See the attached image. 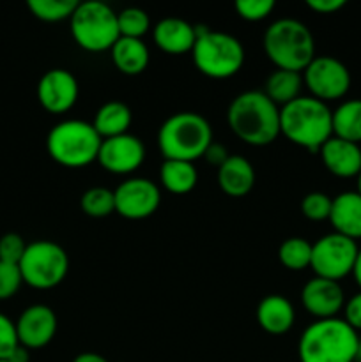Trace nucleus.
Listing matches in <instances>:
<instances>
[{"instance_id": "42", "label": "nucleus", "mask_w": 361, "mask_h": 362, "mask_svg": "<svg viewBox=\"0 0 361 362\" xmlns=\"http://www.w3.org/2000/svg\"><path fill=\"white\" fill-rule=\"evenodd\" d=\"M354 362H361V338L357 341V349H356V356H354Z\"/></svg>"}, {"instance_id": "36", "label": "nucleus", "mask_w": 361, "mask_h": 362, "mask_svg": "<svg viewBox=\"0 0 361 362\" xmlns=\"http://www.w3.org/2000/svg\"><path fill=\"white\" fill-rule=\"evenodd\" d=\"M343 320L356 332L361 331V292L354 293L343 306Z\"/></svg>"}, {"instance_id": "16", "label": "nucleus", "mask_w": 361, "mask_h": 362, "mask_svg": "<svg viewBox=\"0 0 361 362\" xmlns=\"http://www.w3.org/2000/svg\"><path fill=\"white\" fill-rule=\"evenodd\" d=\"M301 304L317 320H328L343 310L345 293L340 283L315 276L301 290Z\"/></svg>"}, {"instance_id": "35", "label": "nucleus", "mask_w": 361, "mask_h": 362, "mask_svg": "<svg viewBox=\"0 0 361 362\" xmlns=\"http://www.w3.org/2000/svg\"><path fill=\"white\" fill-rule=\"evenodd\" d=\"M18 345L20 343H18L16 324L9 317L0 313V361L9 359Z\"/></svg>"}, {"instance_id": "39", "label": "nucleus", "mask_w": 361, "mask_h": 362, "mask_svg": "<svg viewBox=\"0 0 361 362\" xmlns=\"http://www.w3.org/2000/svg\"><path fill=\"white\" fill-rule=\"evenodd\" d=\"M28 352H30V350H27V349H25V346L18 345L16 349H14V352L11 354L9 359H7V361H9V362H28V359H30Z\"/></svg>"}, {"instance_id": "43", "label": "nucleus", "mask_w": 361, "mask_h": 362, "mask_svg": "<svg viewBox=\"0 0 361 362\" xmlns=\"http://www.w3.org/2000/svg\"><path fill=\"white\" fill-rule=\"evenodd\" d=\"M356 180H357V187H356V191H357V193L361 194V172H360V175L356 177Z\"/></svg>"}, {"instance_id": "13", "label": "nucleus", "mask_w": 361, "mask_h": 362, "mask_svg": "<svg viewBox=\"0 0 361 362\" xmlns=\"http://www.w3.org/2000/svg\"><path fill=\"white\" fill-rule=\"evenodd\" d=\"M145 159V145L134 134L106 138L101 141L98 163L113 175H130L142 166Z\"/></svg>"}, {"instance_id": "21", "label": "nucleus", "mask_w": 361, "mask_h": 362, "mask_svg": "<svg viewBox=\"0 0 361 362\" xmlns=\"http://www.w3.org/2000/svg\"><path fill=\"white\" fill-rule=\"evenodd\" d=\"M257 322L262 331L273 336H282L292 329L296 311L292 303L283 296H268L257 308Z\"/></svg>"}, {"instance_id": "27", "label": "nucleus", "mask_w": 361, "mask_h": 362, "mask_svg": "<svg viewBox=\"0 0 361 362\" xmlns=\"http://www.w3.org/2000/svg\"><path fill=\"white\" fill-rule=\"evenodd\" d=\"M278 260L289 271H303L310 267L311 244L303 237H290L280 246Z\"/></svg>"}, {"instance_id": "4", "label": "nucleus", "mask_w": 361, "mask_h": 362, "mask_svg": "<svg viewBox=\"0 0 361 362\" xmlns=\"http://www.w3.org/2000/svg\"><path fill=\"white\" fill-rule=\"evenodd\" d=\"M212 144V127L204 115L179 112L170 115L158 131V147L165 159L195 163Z\"/></svg>"}, {"instance_id": "24", "label": "nucleus", "mask_w": 361, "mask_h": 362, "mask_svg": "<svg viewBox=\"0 0 361 362\" xmlns=\"http://www.w3.org/2000/svg\"><path fill=\"white\" fill-rule=\"evenodd\" d=\"M159 182L168 193L188 194L198 182V172L193 163L165 159L159 168Z\"/></svg>"}, {"instance_id": "44", "label": "nucleus", "mask_w": 361, "mask_h": 362, "mask_svg": "<svg viewBox=\"0 0 361 362\" xmlns=\"http://www.w3.org/2000/svg\"><path fill=\"white\" fill-rule=\"evenodd\" d=\"M0 362H9V361H7V359H2Z\"/></svg>"}, {"instance_id": "31", "label": "nucleus", "mask_w": 361, "mask_h": 362, "mask_svg": "<svg viewBox=\"0 0 361 362\" xmlns=\"http://www.w3.org/2000/svg\"><path fill=\"white\" fill-rule=\"evenodd\" d=\"M331 205L333 198H329L326 193H321V191H314L301 200V212L310 221H326L331 214Z\"/></svg>"}, {"instance_id": "17", "label": "nucleus", "mask_w": 361, "mask_h": 362, "mask_svg": "<svg viewBox=\"0 0 361 362\" xmlns=\"http://www.w3.org/2000/svg\"><path fill=\"white\" fill-rule=\"evenodd\" d=\"M322 165L338 179H353L361 172V147L353 141L331 136L319 151Z\"/></svg>"}, {"instance_id": "25", "label": "nucleus", "mask_w": 361, "mask_h": 362, "mask_svg": "<svg viewBox=\"0 0 361 362\" xmlns=\"http://www.w3.org/2000/svg\"><path fill=\"white\" fill-rule=\"evenodd\" d=\"M303 74L294 73V71L276 69L268 76L264 85V94L275 103L278 108L292 103L299 98L301 87H303Z\"/></svg>"}, {"instance_id": "11", "label": "nucleus", "mask_w": 361, "mask_h": 362, "mask_svg": "<svg viewBox=\"0 0 361 362\" xmlns=\"http://www.w3.org/2000/svg\"><path fill=\"white\" fill-rule=\"evenodd\" d=\"M301 74L311 98L322 103L345 98L350 88L349 69L342 60L335 57H315Z\"/></svg>"}, {"instance_id": "32", "label": "nucleus", "mask_w": 361, "mask_h": 362, "mask_svg": "<svg viewBox=\"0 0 361 362\" xmlns=\"http://www.w3.org/2000/svg\"><path fill=\"white\" fill-rule=\"evenodd\" d=\"M237 16L246 21H262L273 13L275 2L273 0H237L234 4Z\"/></svg>"}, {"instance_id": "19", "label": "nucleus", "mask_w": 361, "mask_h": 362, "mask_svg": "<svg viewBox=\"0 0 361 362\" xmlns=\"http://www.w3.org/2000/svg\"><path fill=\"white\" fill-rule=\"evenodd\" d=\"M329 223L335 233L347 239H361V194L357 191H345L333 198Z\"/></svg>"}, {"instance_id": "18", "label": "nucleus", "mask_w": 361, "mask_h": 362, "mask_svg": "<svg viewBox=\"0 0 361 362\" xmlns=\"http://www.w3.org/2000/svg\"><path fill=\"white\" fill-rule=\"evenodd\" d=\"M154 42L161 52L170 55H183L191 53L197 34H195V25L188 23L180 18H163L161 21L154 25Z\"/></svg>"}, {"instance_id": "15", "label": "nucleus", "mask_w": 361, "mask_h": 362, "mask_svg": "<svg viewBox=\"0 0 361 362\" xmlns=\"http://www.w3.org/2000/svg\"><path fill=\"white\" fill-rule=\"evenodd\" d=\"M18 343L27 350L45 349L52 343L57 332L55 311L45 304H34L21 311L16 322Z\"/></svg>"}, {"instance_id": "1", "label": "nucleus", "mask_w": 361, "mask_h": 362, "mask_svg": "<svg viewBox=\"0 0 361 362\" xmlns=\"http://www.w3.org/2000/svg\"><path fill=\"white\" fill-rule=\"evenodd\" d=\"M230 131L251 147H265L280 136V108L262 90H246L229 105Z\"/></svg>"}, {"instance_id": "41", "label": "nucleus", "mask_w": 361, "mask_h": 362, "mask_svg": "<svg viewBox=\"0 0 361 362\" xmlns=\"http://www.w3.org/2000/svg\"><path fill=\"white\" fill-rule=\"evenodd\" d=\"M353 276H354V281H356L357 286H360V288H361V247H360V251H357L356 262H354Z\"/></svg>"}, {"instance_id": "6", "label": "nucleus", "mask_w": 361, "mask_h": 362, "mask_svg": "<svg viewBox=\"0 0 361 362\" xmlns=\"http://www.w3.org/2000/svg\"><path fill=\"white\" fill-rule=\"evenodd\" d=\"M195 41L191 57L204 76L227 80L241 71L244 64V48L237 37L227 32L211 30L205 25H195Z\"/></svg>"}, {"instance_id": "33", "label": "nucleus", "mask_w": 361, "mask_h": 362, "mask_svg": "<svg viewBox=\"0 0 361 362\" xmlns=\"http://www.w3.org/2000/svg\"><path fill=\"white\" fill-rule=\"evenodd\" d=\"M23 285L21 271L16 264H7L0 260V300H7L16 296Z\"/></svg>"}, {"instance_id": "7", "label": "nucleus", "mask_w": 361, "mask_h": 362, "mask_svg": "<svg viewBox=\"0 0 361 362\" xmlns=\"http://www.w3.org/2000/svg\"><path fill=\"white\" fill-rule=\"evenodd\" d=\"M101 136L96 133L92 122L85 120H62L50 129L46 148L50 158L66 168H84L98 161Z\"/></svg>"}, {"instance_id": "23", "label": "nucleus", "mask_w": 361, "mask_h": 362, "mask_svg": "<svg viewBox=\"0 0 361 362\" xmlns=\"http://www.w3.org/2000/svg\"><path fill=\"white\" fill-rule=\"evenodd\" d=\"M131 122H133V113L130 106L124 105L122 101H108L96 112L92 126L101 140H106L130 133Z\"/></svg>"}, {"instance_id": "22", "label": "nucleus", "mask_w": 361, "mask_h": 362, "mask_svg": "<svg viewBox=\"0 0 361 362\" xmlns=\"http://www.w3.org/2000/svg\"><path fill=\"white\" fill-rule=\"evenodd\" d=\"M112 62L126 76H137L144 73L149 66V48L142 39L119 37L110 49Z\"/></svg>"}, {"instance_id": "14", "label": "nucleus", "mask_w": 361, "mask_h": 362, "mask_svg": "<svg viewBox=\"0 0 361 362\" xmlns=\"http://www.w3.org/2000/svg\"><path fill=\"white\" fill-rule=\"evenodd\" d=\"M80 87L74 74L67 69H50L38 83V99L46 112L53 115L69 112L76 103Z\"/></svg>"}, {"instance_id": "40", "label": "nucleus", "mask_w": 361, "mask_h": 362, "mask_svg": "<svg viewBox=\"0 0 361 362\" xmlns=\"http://www.w3.org/2000/svg\"><path fill=\"white\" fill-rule=\"evenodd\" d=\"M73 362H110V361L105 359V357L99 356V354L96 352H84V354H78V356L73 359Z\"/></svg>"}, {"instance_id": "20", "label": "nucleus", "mask_w": 361, "mask_h": 362, "mask_svg": "<svg viewBox=\"0 0 361 362\" xmlns=\"http://www.w3.org/2000/svg\"><path fill=\"white\" fill-rule=\"evenodd\" d=\"M219 189L232 198L246 197L255 186V168L243 156H229L216 172Z\"/></svg>"}, {"instance_id": "2", "label": "nucleus", "mask_w": 361, "mask_h": 362, "mask_svg": "<svg viewBox=\"0 0 361 362\" xmlns=\"http://www.w3.org/2000/svg\"><path fill=\"white\" fill-rule=\"evenodd\" d=\"M280 134L297 147L319 152L333 136V112L311 95H299L280 108Z\"/></svg>"}, {"instance_id": "30", "label": "nucleus", "mask_w": 361, "mask_h": 362, "mask_svg": "<svg viewBox=\"0 0 361 362\" xmlns=\"http://www.w3.org/2000/svg\"><path fill=\"white\" fill-rule=\"evenodd\" d=\"M117 25L120 37L142 39L151 28V18L140 7H126L117 13Z\"/></svg>"}, {"instance_id": "12", "label": "nucleus", "mask_w": 361, "mask_h": 362, "mask_svg": "<svg viewBox=\"0 0 361 362\" xmlns=\"http://www.w3.org/2000/svg\"><path fill=\"white\" fill-rule=\"evenodd\" d=\"M115 212L126 219L151 218L161 204V191L152 180L144 177H131L113 191Z\"/></svg>"}, {"instance_id": "9", "label": "nucleus", "mask_w": 361, "mask_h": 362, "mask_svg": "<svg viewBox=\"0 0 361 362\" xmlns=\"http://www.w3.org/2000/svg\"><path fill=\"white\" fill-rule=\"evenodd\" d=\"M18 267L25 285L35 290H52L67 276L69 257L66 250L53 240H35L27 244Z\"/></svg>"}, {"instance_id": "8", "label": "nucleus", "mask_w": 361, "mask_h": 362, "mask_svg": "<svg viewBox=\"0 0 361 362\" xmlns=\"http://www.w3.org/2000/svg\"><path fill=\"white\" fill-rule=\"evenodd\" d=\"M71 35L85 52L101 53L112 49L120 37L117 13L105 2L88 0L78 4L69 20Z\"/></svg>"}, {"instance_id": "29", "label": "nucleus", "mask_w": 361, "mask_h": 362, "mask_svg": "<svg viewBox=\"0 0 361 362\" xmlns=\"http://www.w3.org/2000/svg\"><path fill=\"white\" fill-rule=\"evenodd\" d=\"M80 205L81 211L88 218L101 219L115 212V197H113V191H110L108 187L96 186L81 194Z\"/></svg>"}, {"instance_id": "10", "label": "nucleus", "mask_w": 361, "mask_h": 362, "mask_svg": "<svg viewBox=\"0 0 361 362\" xmlns=\"http://www.w3.org/2000/svg\"><path fill=\"white\" fill-rule=\"evenodd\" d=\"M356 240L347 239L340 233H328L311 244L310 269L317 278L331 279L340 283V279L353 274L354 262L357 257Z\"/></svg>"}, {"instance_id": "34", "label": "nucleus", "mask_w": 361, "mask_h": 362, "mask_svg": "<svg viewBox=\"0 0 361 362\" xmlns=\"http://www.w3.org/2000/svg\"><path fill=\"white\" fill-rule=\"evenodd\" d=\"M25 250H27V244H25L23 237L18 233H6L0 237V260L2 262L18 265Z\"/></svg>"}, {"instance_id": "28", "label": "nucleus", "mask_w": 361, "mask_h": 362, "mask_svg": "<svg viewBox=\"0 0 361 362\" xmlns=\"http://www.w3.org/2000/svg\"><path fill=\"white\" fill-rule=\"evenodd\" d=\"M76 0H28V9L38 20L46 23L71 20L74 9L78 7Z\"/></svg>"}, {"instance_id": "5", "label": "nucleus", "mask_w": 361, "mask_h": 362, "mask_svg": "<svg viewBox=\"0 0 361 362\" xmlns=\"http://www.w3.org/2000/svg\"><path fill=\"white\" fill-rule=\"evenodd\" d=\"M264 52L276 69L303 73L315 59V41L310 28L294 18H280L264 32Z\"/></svg>"}, {"instance_id": "26", "label": "nucleus", "mask_w": 361, "mask_h": 362, "mask_svg": "<svg viewBox=\"0 0 361 362\" xmlns=\"http://www.w3.org/2000/svg\"><path fill=\"white\" fill-rule=\"evenodd\" d=\"M333 136L361 144V99H347L333 110Z\"/></svg>"}, {"instance_id": "38", "label": "nucleus", "mask_w": 361, "mask_h": 362, "mask_svg": "<svg viewBox=\"0 0 361 362\" xmlns=\"http://www.w3.org/2000/svg\"><path fill=\"white\" fill-rule=\"evenodd\" d=\"M229 156L230 154H229V152H227V148L223 147V145L214 144V141H212V144L209 145L207 151H205L204 159L209 163V165L216 166V170H218L219 166H222L223 163H225L227 159H229Z\"/></svg>"}, {"instance_id": "37", "label": "nucleus", "mask_w": 361, "mask_h": 362, "mask_svg": "<svg viewBox=\"0 0 361 362\" xmlns=\"http://www.w3.org/2000/svg\"><path fill=\"white\" fill-rule=\"evenodd\" d=\"M306 7L319 14H333L345 7V0H306Z\"/></svg>"}, {"instance_id": "3", "label": "nucleus", "mask_w": 361, "mask_h": 362, "mask_svg": "<svg viewBox=\"0 0 361 362\" xmlns=\"http://www.w3.org/2000/svg\"><path fill=\"white\" fill-rule=\"evenodd\" d=\"M357 332L343 318L315 320L297 343L299 362H354Z\"/></svg>"}]
</instances>
